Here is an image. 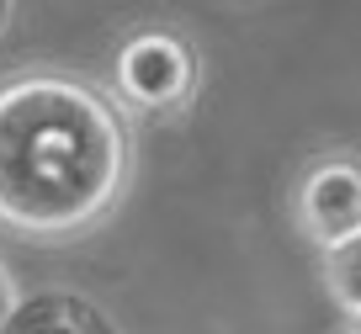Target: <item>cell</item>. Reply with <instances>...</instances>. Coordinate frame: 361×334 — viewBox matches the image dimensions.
Returning <instances> with one entry per match:
<instances>
[{"instance_id": "6", "label": "cell", "mask_w": 361, "mask_h": 334, "mask_svg": "<svg viewBox=\"0 0 361 334\" xmlns=\"http://www.w3.org/2000/svg\"><path fill=\"white\" fill-rule=\"evenodd\" d=\"M11 308H16V287H11V271L0 266V323L11 318Z\"/></svg>"}, {"instance_id": "1", "label": "cell", "mask_w": 361, "mask_h": 334, "mask_svg": "<svg viewBox=\"0 0 361 334\" xmlns=\"http://www.w3.org/2000/svg\"><path fill=\"white\" fill-rule=\"evenodd\" d=\"M128 186V128L106 96L69 75L0 85V223L69 239L102 223Z\"/></svg>"}, {"instance_id": "7", "label": "cell", "mask_w": 361, "mask_h": 334, "mask_svg": "<svg viewBox=\"0 0 361 334\" xmlns=\"http://www.w3.org/2000/svg\"><path fill=\"white\" fill-rule=\"evenodd\" d=\"M6 16H11V6H6V0H0V27H6Z\"/></svg>"}, {"instance_id": "5", "label": "cell", "mask_w": 361, "mask_h": 334, "mask_svg": "<svg viewBox=\"0 0 361 334\" xmlns=\"http://www.w3.org/2000/svg\"><path fill=\"white\" fill-rule=\"evenodd\" d=\"M324 287L335 297V308L356 323L361 318V234L335 245V249H324Z\"/></svg>"}, {"instance_id": "3", "label": "cell", "mask_w": 361, "mask_h": 334, "mask_svg": "<svg viewBox=\"0 0 361 334\" xmlns=\"http://www.w3.org/2000/svg\"><path fill=\"white\" fill-rule=\"evenodd\" d=\"M298 228L319 249H335L361 234V159L329 154L298 180Z\"/></svg>"}, {"instance_id": "2", "label": "cell", "mask_w": 361, "mask_h": 334, "mask_svg": "<svg viewBox=\"0 0 361 334\" xmlns=\"http://www.w3.org/2000/svg\"><path fill=\"white\" fill-rule=\"evenodd\" d=\"M117 90H123L128 106L138 111H176L197 96V80H202V64H197V48L186 43L170 27H144L133 32L123 48H117Z\"/></svg>"}, {"instance_id": "8", "label": "cell", "mask_w": 361, "mask_h": 334, "mask_svg": "<svg viewBox=\"0 0 361 334\" xmlns=\"http://www.w3.org/2000/svg\"><path fill=\"white\" fill-rule=\"evenodd\" d=\"M350 334H361V318H356V323H350Z\"/></svg>"}, {"instance_id": "4", "label": "cell", "mask_w": 361, "mask_h": 334, "mask_svg": "<svg viewBox=\"0 0 361 334\" xmlns=\"http://www.w3.org/2000/svg\"><path fill=\"white\" fill-rule=\"evenodd\" d=\"M0 334H123V323L85 292L69 287H43L16 297L11 318L0 323Z\"/></svg>"}]
</instances>
